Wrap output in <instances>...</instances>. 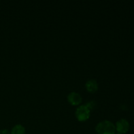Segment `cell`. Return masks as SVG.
Returning a JSON list of instances; mask_svg holds the SVG:
<instances>
[{"instance_id":"cell-8","label":"cell","mask_w":134,"mask_h":134,"mask_svg":"<svg viewBox=\"0 0 134 134\" xmlns=\"http://www.w3.org/2000/svg\"><path fill=\"white\" fill-rule=\"evenodd\" d=\"M0 134H10V133L8 130L3 129L0 130Z\"/></svg>"},{"instance_id":"cell-3","label":"cell","mask_w":134,"mask_h":134,"mask_svg":"<svg viewBox=\"0 0 134 134\" xmlns=\"http://www.w3.org/2000/svg\"><path fill=\"white\" fill-rule=\"evenodd\" d=\"M68 102L72 105H79L82 101V98L79 93L77 92H71L67 97Z\"/></svg>"},{"instance_id":"cell-7","label":"cell","mask_w":134,"mask_h":134,"mask_svg":"<svg viewBox=\"0 0 134 134\" xmlns=\"http://www.w3.org/2000/svg\"><path fill=\"white\" fill-rule=\"evenodd\" d=\"M96 105V102H92H92H88V103H86V107H87L90 110L94 109L95 108Z\"/></svg>"},{"instance_id":"cell-9","label":"cell","mask_w":134,"mask_h":134,"mask_svg":"<svg viewBox=\"0 0 134 134\" xmlns=\"http://www.w3.org/2000/svg\"><path fill=\"white\" fill-rule=\"evenodd\" d=\"M116 134H125V133H116Z\"/></svg>"},{"instance_id":"cell-4","label":"cell","mask_w":134,"mask_h":134,"mask_svg":"<svg viewBox=\"0 0 134 134\" xmlns=\"http://www.w3.org/2000/svg\"><path fill=\"white\" fill-rule=\"evenodd\" d=\"M130 128V124L127 120L121 119L118 120L115 124V129L119 133H125Z\"/></svg>"},{"instance_id":"cell-5","label":"cell","mask_w":134,"mask_h":134,"mask_svg":"<svg viewBox=\"0 0 134 134\" xmlns=\"http://www.w3.org/2000/svg\"><path fill=\"white\" fill-rule=\"evenodd\" d=\"M86 90L90 93H94L98 90V84L96 80L90 79L86 81L85 84Z\"/></svg>"},{"instance_id":"cell-6","label":"cell","mask_w":134,"mask_h":134,"mask_svg":"<svg viewBox=\"0 0 134 134\" xmlns=\"http://www.w3.org/2000/svg\"><path fill=\"white\" fill-rule=\"evenodd\" d=\"M26 129L21 124H16L10 131V134H25Z\"/></svg>"},{"instance_id":"cell-1","label":"cell","mask_w":134,"mask_h":134,"mask_svg":"<svg viewBox=\"0 0 134 134\" xmlns=\"http://www.w3.org/2000/svg\"><path fill=\"white\" fill-rule=\"evenodd\" d=\"M115 125L110 120H102L96 126L97 134H115Z\"/></svg>"},{"instance_id":"cell-2","label":"cell","mask_w":134,"mask_h":134,"mask_svg":"<svg viewBox=\"0 0 134 134\" xmlns=\"http://www.w3.org/2000/svg\"><path fill=\"white\" fill-rule=\"evenodd\" d=\"M90 110L86 106V105H79L75 111V116L80 122H85L90 118Z\"/></svg>"}]
</instances>
